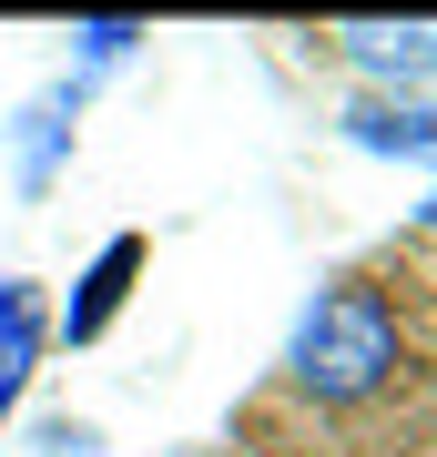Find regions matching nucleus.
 Masks as SVG:
<instances>
[{"label":"nucleus","instance_id":"f257e3e1","mask_svg":"<svg viewBox=\"0 0 437 457\" xmlns=\"http://www.w3.org/2000/svg\"><path fill=\"white\" fill-rule=\"evenodd\" d=\"M407 356V336H397V305L376 285H325L306 315H295V336H285V376L315 396V407H357V396H376L397 376Z\"/></svg>","mask_w":437,"mask_h":457},{"label":"nucleus","instance_id":"f03ea898","mask_svg":"<svg viewBox=\"0 0 437 457\" xmlns=\"http://www.w3.org/2000/svg\"><path fill=\"white\" fill-rule=\"evenodd\" d=\"M143 264H153V245H143V234H113V245H102L92 264H81L71 305L51 315V345H92V336H102V326H113V315L132 305V285H143Z\"/></svg>","mask_w":437,"mask_h":457},{"label":"nucleus","instance_id":"7ed1b4c3","mask_svg":"<svg viewBox=\"0 0 437 457\" xmlns=\"http://www.w3.org/2000/svg\"><path fill=\"white\" fill-rule=\"evenodd\" d=\"M51 356V305H41V285H0V427L21 417V396H31V376Z\"/></svg>","mask_w":437,"mask_h":457},{"label":"nucleus","instance_id":"20e7f679","mask_svg":"<svg viewBox=\"0 0 437 457\" xmlns=\"http://www.w3.org/2000/svg\"><path fill=\"white\" fill-rule=\"evenodd\" d=\"M336 51L376 82H417L437 71V21H336Z\"/></svg>","mask_w":437,"mask_h":457},{"label":"nucleus","instance_id":"39448f33","mask_svg":"<svg viewBox=\"0 0 437 457\" xmlns=\"http://www.w3.org/2000/svg\"><path fill=\"white\" fill-rule=\"evenodd\" d=\"M346 143H357V153H437V102H387V92H366L357 112H346Z\"/></svg>","mask_w":437,"mask_h":457},{"label":"nucleus","instance_id":"423d86ee","mask_svg":"<svg viewBox=\"0 0 437 457\" xmlns=\"http://www.w3.org/2000/svg\"><path fill=\"white\" fill-rule=\"evenodd\" d=\"M62 143H71V92H51V102H31L21 112V183H51V163H62Z\"/></svg>","mask_w":437,"mask_h":457},{"label":"nucleus","instance_id":"0eeeda50","mask_svg":"<svg viewBox=\"0 0 437 457\" xmlns=\"http://www.w3.org/2000/svg\"><path fill=\"white\" fill-rule=\"evenodd\" d=\"M81 71H113V62H132V41H143V21H81Z\"/></svg>","mask_w":437,"mask_h":457},{"label":"nucleus","instance_id":"6e6552de","mask_svg":"<svg viewBox=\"0 0 437 457\" xmlns=\"http://www.w3.org/2000/svg\"><path fill=\"white\" fill-rule=\"evenodd\" d=\"M41 447H51V457H81V447H92V427H71V417H51V427H41Z\"/></svg>","mask_w":437,"mask_h":457},{"label":"nucleus","instance_id":"1a4fd4ad","mask_svg":"<svg viewBox=\"0 0 437 457\" xmlns=\"http://www.w3.org/2000/svg\"><path fill=\"white\" fill-rule=\"evenodd\" d=\"M417 213H427V224H437V194H427V204H417Z\"/></svg>","mask_w":437,"mask_h":457}]
</instances>
